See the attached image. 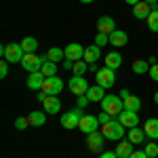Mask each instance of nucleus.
Wrapping results in <instances>:
<instances>
[{
	"instance_id": "nucleus-42",
	"label": "nucleus",
	"mask_w": 158,
	"mask_h": 158,
	"mask_svg": "<svg viewBox=\"0 0 158 158\" xmlns=\"http://www.w3.org/2000/svg\"><path fill=\"white\" fill-rule=\"evenodd\" d=\"M143 2H148L152 9H158V0H143Z\"/></svg>"
},
{
	"instance_id": "nucleus-32",
	"label": "nucleus",
	"mask_w": 158,
	"mask_h": 158,
	"mask_svg": "<svg viewBox=\"0 0 158 158\" xmlns=\"http://www.w3.org/2000/svg\"><path fill=\"white\" fill-rule=\"evenodd\" d=\"M143 152H146L150 158H156L158 156V143H154V141H150V143H146V148H143Z\"/></svg>"
},
{
	"instance_id": "nucleus-14",
	"label": "nucleus",
	"mask_w": 158,
	"mask_h": 158,
	"mask_svg": "<svg viewBox=\"0 0 158 158\" xmlns=\"http://www.w3.org/2000/svg\"><path fill=\"white\" fill-rule=\"evenodd\" d=\"M44 80H47V76L42 72H32L27 76V89L30 91H42V85H44Z\"/></svg>"
},
{
	"instance_id": "nucleus-30",
	"label": "nucleus",
	"mask_w": 158,
	"mask_h": 158,
	"mask_svg": "<svg viewBox=\"0 0 158 158\" xmlns=\"http://www.w3.org/2000/svg\"><path fill=\"white\" fill-rule=\"evenodd\" d=\"M131 70H133L135 74H146V72H150V70H148V61L146 59L133 61V63H131Z\"/></svg>"
},
{
	"instance_id": "nucleus-39",
	"label": "nucleus",
	"mask_w": 158,
	"mask_h": 158,
	"mask_svg": "<svg viewBox=\"0 0 158 158\" xmlns=\"http://www.w3.org/2000/svg\"><path fill=\"white\" fill-rule=\"evenodd\" d=\"M129 158H150V156H148L143 150H135V152H133V154H131Z\"/></svg>"
},
{
	"instance_id": "nucleus-17",
	"label": "nucleus",
	"mask_w": 158,
	"mask_h": 158,
	"mask_svg": "<svg viewBox=\"0 0 158 158\" xmlns=\"http://www.w3.org/2000/svg\"><path fill=\"white\" fill-rule=\"evenodd\" d=\"M42 108H44L47 114H59L61 112V101L55 97V95H49V97L42 101Z\"/></svg>"
},
{
	"instance_id": "nucleus-1",
	"label": "nucleus",
	"mask_w": 158,
	"mask_h": 158,
	"mask_svg": "<svg viewBox=\"0 0 158 158\" xmlns=\"http://www.w3.org/2000/svg\"><path fill=\"white\" fill-rule=\"evenodd\" d=\"M101 133H103V137L110 139V141H120L122 137L127 135V129L120 124L118 118H114V120H110L108 124H101Z\"/></svg>"
},
{
	"instance_id": "nucleus-43",
	"label": "nucleus",
	"mask_w": 158,
	"mask_h": 158,
	"mask_svg": "<svg viewBox=\"0 0 158 158\" xmlns=\"http://www.w3.org/2000/svg\"><path fill=\"white\" fill-rule=\"evenodd\" d=\"M89 70H91V72H95V74H97V70H99V68H97V63H89Z\"/></svg>"
},
{
	"instance_id": "nucleus-19",
	"label": "nucleus",
	"mask_w": 158,
	"mask_h": 158,
	"mask_svg": "<svg viewBox=\"0 0 158 158\" xmlns=\"http://www.w3.org/2000/svg\"><path fill=\"white\" fill-rule=\"evenodd\" d=\"M127 42H129V34L122 32V30H114V32L110 34V44H112V47H124Z\"/></svg>"
},
{
	"instance_id": "nucleus-18",
	"label": "nucleus",
	"mask_w": 158,
	"mask_h": 158,
	"mask_svg": "<svg viewBox=\"0 0 158 158\" xmlns=\"http://www.w3.org/2000/svg\"><path fill=\"white\" fill-rule=\"evenodd\" d=\"M143 131H146V137L156 141L158 139V118H148L143 122Z\"/></svg>"
},
{
	"instance_id": "nucleus-3",
	"label": "nucleus",
	"mask_w": 158,
	"mask_h": 158,
	"mask_svg": "<svg viewBox=\"0 0 158 158\" xmlns=\"http://www.w3.org/2000/svg\"><path fill=\"white\" fill-rule=\"evenodd\" d=\"M2 57H4V61H9V63H21V59L25 57V51H23V47L17 44V42L4 44V47H2Z\"/></svg>"
},
{
	"instance_id": "nucleus-46",
	"label": "nucleus",
	"mask_w": 158,
	"mask_h": 158,
	"mask_svg": "<svg viewBox=\"0 0 158 158\" xmlns=\"http://www.w3.org/2000/svg\"><path fill=\"white\" fill-rule=\"evenodd\" d=\"M80 2H85V4H91V2H95V0H80Z\"/></svg>"
},
{
	"instance_id": "nucleus-33",
	"label": "nucleus",
	"mask_w": 158,
	"mask_h": 158,
	"mask_svg": "<svg viewBox=\"0 0 158 158\" xmlns=\"http://www.w3.org/2000/svg\"><path fill=\"white\" fill-rule=\"evenodd\" d=\"M108 42H110V34L97 32V36H95V44H97V47H106Z\"/></svg>"
},
{
	"instance_id": "nucleus-6",
	"label": "nucleus",
	"mask_w": 158,
	"mask_h": 158,
	"mask_svg": "<svg viewBox=\"0 0 158 158\" xmlns=\"http://www.w3.org/2000/svg\"><path fill=\"white\" fill-rule=\"evenodd\" d=\"M68 89L72 91L76 97H80V95H86V91L91 89V85L85 80V76H72L70 82H68Z\"/></svg>"
},
{
	"instance_id": "nucleus-26",
	"label": "nucleus",
	"mask_w": 158,
	"mask_h": 158,
	"mask_svg": "<svg viewBox=\"0 0 158 158\" xmlns=\"http://www.w3.org/2000/svg\"><path fill=\"white\" fill-rule=\"evenodd\" d=\"M49 61H55V63H59V61H63L65 59V53L61 49H57V47H51L49 51H47V55H44Z\"/></svg>"
},
{
	"instance_id": "nucleus-8",
	"label": "nucleus",
	"mask_w": 158,
	"mask_h": 158,
	"mask_svg": "<svg viewBox=\"0 0 158 158\" xmlns=\"http://www.w3.org/2000/svg\"><path fill=\"white\" fill-rule=\"evenodd\" d=\"M99 118L97 116H93V114H85L82 118H80V122H78V129L82 131L85 135H89V133H95L99 129Z\"/></svg>"
},
{
	"instance_id": "nucleus-25",
	"label": "nucleus",
	"mask_w": 158,
	"mask_h": 158,
	"mask_svg": "<svg viewBox=\"0 0 158 158\" xmlns=\"http://www.w3.org/2000/svg\"><path fill=\"white\" fill-rule=\"evenodd\" d=\"M86 97L91 99V101H99V103H101V99L106 97V89H103V86H99V85L91 86V89L86 91Z\"/></svg>"
},
{
	"instance_id": "nucleus-13",
	"label": "nucleus",
	"mask_w": 158,
	"mask_h": 158,
	"mask_svg": "<svg viewBox=\"0 0 158 158\" xmlns=\"http://www.w3.org/2000/svg\"><path fill=\"white\" fill-rule=\"evenodd\" d=\"M85 49H86V47L78 44V42H72V44H68V47L63 49V53H65V59L80 61L82 57H85Z\"/></svg>"
},
{
	"instance_id": "nucleus-38",
	"label": "nucleus",
	"mask_w": 158,
	"mask_h": 158,
	"mask_svg": "<svg viewBox=\"0 0 158 158\" xmlns=\"http://www.w3.org/2000/svg\"><path fill=\"white\" fill-rule=\"evenodd\" d=\"M89 103H91V99L86 97V95H80V97H78V108H82V110H85L86 106H89Z\"/></svg>"
},
{
	"instance_id": "nucleus-23",
	"label": "nucleus",
	"mask_w": 158,
	"mask_h": 158,
	"mask_svg": "<svg viewBox=\"0 0 158 158\" xmlns=\"http://www.w3.org/2000/svg\"><path fill=\"white\" fill-rule=\"evenodd\" d=\"M122 65V55L118 51H112L106 55V68H112V70H118Z\"/></svg>"
},
{
	"instance_id": "nucleus-5",
	"label": "nucleus",
	"mask_w": 158,
	"mask_h": 158,
	"mask_svg": "<svg viewBox=\"0 0 158 158\" xmlns=\"http://www.w3.org/2000/svg\"><path fill=\"white\" fill-rule=\"evenodd\" d=\"M95 78H97V85L103 86V89H110V86H114L116 82V70H112V68H99L97 74H95Z\"/></svg>"
},
{
	"instance_id": "nucleus-45",
	"label": "nucleus",
	"mask_w": 158,
	"mask_h": 158,
	"mask_svg": "<svg viewBox=\"0 0 158 158\" xmlns=\"http://www.w3.org/2000/svg\"><path fill=\"white\" fill-rule=\"evenodd\" d=\"M154 103H158V91L154 93Z\"/></svg>"
},
{
	"instance_id": "nucleus-31",
	"label": "nucleus",
	"mask_w": 158,
	"mask_h": 158,
	"mask_svg": "<svg viewBox=\"0 0 158 158\" xmlns=\"http://www.w3.org/2000/svg\"><path fill=\"white\" fill-rule=\"evenodd\" d=\"M148 27L152 32H158V9H152L150 17H148Z\"/></svg>"
},
{
	"instance_id": "nucleus-7",
	"label": "nucleus",
	"mask_w": 158,
	"mask_h": 158,
	"mask_svg": "<svg viewBox=\"0 0 158 158\" xmlns=\"http://www.w3.org/2000/svg\"><path fill=\"white\" fill-rule=\"evenodd\" d=\"M82 114V108H74L70 112H65L63 116H61V124H63V129H78V122H80V116Z\"/></svg>"
},
{
	"instance_id": "nucleus-41",
	"label": "nucleus",
	"mask_w": 158,
	"mask_h": 158,
	"mask_svg": "<svg viewBox=\"0 0 158 158\" xmlns=\"http://www.w3.org/2000/svg\"><path fill=\"white\" fill-rule=\"evenodd\" d=\"M72 68H74L72 59H63V70H72Z\"/></svg>"
},
{
	"instance_id": "nucleus-4",
	"label": "nucleus",
	"mask_w": 158,
	"mask_h": 158,
	"mask_svg": "<svg viewBox=\"0 0 158 158\" xmlns=\"http://www.w3.org/2000/svg\"><path fill=\"white\" fill-rule=\"evenodd\" d=\"M44 61H47V57H44V55L40 57V55H36V53H25V57L21 59V65H23L25 72L32 74V72H40Z\"/></svg>"
},
{
	"instance_id": "nucleus-12",
	"label": "nucleus",
	"mask_w": 158,
	"mask_h": 158,
	"mask_svg": "<svg viewBox=\"0 0 158 158\" xmlns=\"http://www.w3.org/2000/svg\"><path fill=\"white\" fill-rule=\"evenodd\" d=\"M120 97L124 101V110H131V112H139L141 110V99L137 97V95H131L127 89L120 91Z\"/></svg>"
},
{
	"instance_id": "nucleus-20",
	"label": "nucleus",
	"mask_w": 158,
	"mask_h": 158,
	"mask_svg": "<svg viewBox=\"0 0 158 158\" xmlns=\"http://www.w3.org/2000/svg\"><path fill=\"white\" fill-rule=\"evenodd\" d=\"M131 146H133V143H131L129 139H127V141H124V139H120V141H118V146H116V150H114V152H116V156H118V158H129L135 152Z\"/></svg>"
},
{
	"instance_id": "nucleus-10",
	"label": "nucleus",
	"mask_w": 158,
	"mask_h": 158,
	"mask_svg": "<svg viewBox=\"0 0 158 158\" xmlns=\"http://www.w3.org/2000/svg\"><path fill=\"white\" fill-rule=\"evenodd\" d=\"M118 120H120V124L127 131L139 127V116H137V112H131V110H122L120 114H118Z\"/></svg>"
},
{
	"instance_id": "nucleus-35",
	"label": "nucleus",
	"mask_w": 158,
	"mask_h": 158,
	"mask_svg": "<svg viewBox=\"0 0 158 158\" xmlns=\"http://www.w3.org/2000/svg\"><path fill=\"white\" fill-rule=\"evenodd\" d=\"M97 118H99V122H101V124H108L110 120H114V116H110L108 112H103V110H101V114H99Z\"/></svg>"
},
{
	"instance_id": "nucleus-40",
	"label": "nucleus",
	"mask_w": 158,
	"mask_h": 158,
	"mask_svg": "<svg viewBox=\"0 0 158 158\" xmlns=\"http://www.w3.org/2000/svg\"><path fill=\"white\" fill-rule=\"evenodd\" d=\"M99 158H118V156H116V152H101Z\"/></svg>"
},
{
	"instance_id": "nucleus-21",
	"label": "nucleus",
	"mask_w": 158,
	"mask_h": 158,
	"mask_svg": "<svg viewBox=\"0 0 158 158\" xmlns=\"http://www.w3.org/2000/svg\"><path fill=\"white\" fill-rule=\"evenodd\" d=\"M99 57H101V47L91 44V47H86V49H85V57H82V59H85L86 63H97Z\"/></svg>"
},
{
	"instance_id": "nucleus-36",
	"label": "nucleus",
	"mask_w": 158,
	"mask_h": 158,
	"mask_svg": "<svg viewBox=\"0 0 158 158\" xmlns=\"http://www.w3.org/2000/svg\"><path fill=\"white\" fill-rule=\"evenodd\" d=\"M150 78H152L154 82H158V63H152V65H150Z\"/></svg>"
},
{
	"instance_id": "nucleus-2",
	"label": "nucleus",
	"mask_w": 158,
	"mask_h": 158,
	"mask_svg": "<svg viewBox=\"0 0 158 158\" xmlns=\"http://www.w3.org/2000/svg\"><path fill=\"white\" fill-rule=\"evenodd\" d=\"M101 110L108 112L110 116L118 118V114L124 110V101H122L120 95H106V97L101 99Z\"/></svg>"
},
{
	"instance_id": "nucleus-29",
	"label": "nucleus",
	"mask_w": 158,
	"mask_h": 158,
	"mask_svg": "<svg viewBox=\"0 0 158 158\" xmlns=\"http://www.w3.org/2000/svg\"><path fill=\"white\" fill-rule=\"evenodd\" d=\"M72 72H74V76H85V74L89 72V63H86L85 59H80V61H74V68H72Z\"/></svg>"
},
{
	"instance_id": "nucleus-22",
	"label": "nucleus",
	"mask_w": 158,
	"mask_h": 158,
	"mask_svg": "<svg viewBox=\"0 0 158 158\" xmlns=\"http://www.w3.org/2000/svg\"><path fill=\"white\" fill-rule=\"evenodd\" d=\"M150 13H152V6H150L148 2H143V0H141V2H137V4L133 6V15L137 17V19H148V17H150Z\"/></svg>"
},
{
	"instance_id": "nucleus-11",
	"label": "nucleus",
	"mask_w": 158,
	"mask_h": 158,
	"mask_svg": "<svg viewBox=\"0 0 158 158\" xmlns=\"http://www.w3.org/2000/svg\"><path fill=\"white\" fill-rule=\"evenodd\" d=\"M103 141H106V137H103V133H101V131H95V133H89V135H86V146H89V150H91L93 154L101 152Z\"/></svg>"
},
{
	"instance_id": "nucleus-27",
	"label": "nucleus",
	"mask_w": 158,
	"mask_h": 158,
	"mask_svg": "<svg viewBox=\"0 0 158 158\" xmlns=\"http://www.w3.org/2000/svg\"><path fill=\"white\" fill-rule=\"evenodd\" d=\"M21 47H23V51L25 53H36V49H38V40L34 36H25L21 42H19Z\"/></svg>"
},
{
	"instance_id": "nucleus-37",
	"label": "nucleus",
	"mask_w": 158,
	"mask_h": 158,
	"mask_svg": "<svg viewBox=\"0 0 158 158\" xmlns=\"http://www.w3.org/2000/svg\"><path fill=\"white\" fill-rule=\"evenodd\" d=\"M9 76V61H2L0 63V78H6Z\"/></svg>"
},
{
	"instance_id": "nucleus-15",
	"label": "nucleus",
	"mask_w": 158,
	"mask_h": 158,
	"mask_svg": "<svg viewBox=\"0 0 158 158\" xmlns=\"http://www.w3.org/2000/svg\"><path fill=\"white\" fill-rule=\"evenodd\" d=\"M116 30V23H114V19L108 17V15H101L97 19V32H103V34H112Z\"/></svg>"
},
{
	"instance_id": "nucleus-24",
	"label": "nucleus",
	"mask_w": 158,
	"mask_h": 158,
	"mask_svg": "<svg viewBox=\"0 0 158 158\" xmlns=\"http://www.w3.org/2000/svg\"><path fill=\"white\" fill-rule=\"evenodd\" d=\"M47 112H30V116H27V122H30V127H42L44 122H47Z\"/></svg>"
},
{
	"instance_id": "nucleus-28",
	"label": "nucleus",
	"mask_w": 158,
	"mask_h": 158,
	"mask_svg": "<svg viewBox=\"0 0 158 158\" xmlns=\"http://www.w3.org/2000/svg\"><path fill=\"white\" fill-rule=\"evenodd\" d=\"M40 72L44 74V76H47V78H51V76H57V63H55V61H44V63H42V70H40Z\"/></svg>"
},
{
	"instance_id": "nucleus-44",
	"label": "nucleus",
	"mask_w": 158,
	"mask_h": 158,
	"mask_svg": "<svg viewBox=\"0 0 158 158\" xmlns=\"http://www.w3.org/2000/svg\"><path fill=\"white\" fill-rule=\"evenodd\" d=\"M124 2H127V4H131V6H135V4H137V2H141V0H124Z\"/></svg>"
},
{
	"instance_id": "nucleus-9",
	"label": "nucleus",
	"mask_w": 158,
	"mask_h": 158,
	"mask_svg": "<svg viewBox=\"0 0 158 158\" xmlns=\"http://www.w3.org/2000/svg\"><path fill=\"white\" fill-rule=\"evenodd\" d=\"M42 91L47 93V95H59L61 91H63V80H61L59 76H51L44 80V85H42Z\"/></svg>"
},
{
	"instance_id": "nucleus-34",
	"label": "nucleus",
	"mask_w": 158,
	"mask_h": 158,
	"mask_svg": "<svg viewBox=\"0 0 158 158\" xmlns=\"http://www.w3.org/2000/svg\"><path fill=\"white\" fill-rule=\"evenodd\" d=\"M30 127V122H27V118H23V116H19V118H15V129H19V131H23V129H27Z\"/></svg>"
},
{
	"instance_id": "nucleus-16",
	"label": "nucleus",
	"mask_w": 158,
	"mask_h": 158,
	"mask_svg": "<svg viewBox=\"0 0 158 158\" xmlns=\"http://www.w3.org/2000/svg\"><path fill=\"white\" fill-rule=\"evenodd\" d=\"M127 139H129L133 146H141V143L146 141V131H143V129H139V127L129 129V131H127Z\"/></svg>"
}]
</instances>
